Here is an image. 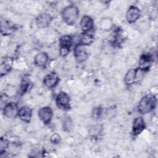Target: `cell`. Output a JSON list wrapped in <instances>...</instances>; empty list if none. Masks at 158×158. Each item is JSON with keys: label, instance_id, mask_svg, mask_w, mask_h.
<instances>
[{"label": "cell", "instance_id": "1", "mask_svg": "<svg viewBox=\"0 0 158 158\" xmlns=\"http://www.w3.org/2000/svg\"><path fill=\"white\" fill-rule=\"evenodd\" d=\"M79 15L78 9L74 5L65 7L62 12V17L64 21L68 25L73 24Z\"/></svg>", "mask_w": 158, "mask_h": 158}, {"label": "cell", "instance_id": "2", "mask_svg": "<svg viewBox=\"0 0 158 158\" xmlns=\"http://www.w3.org/2000/svg\"><path fill=\"white\" fill-rule=\"evenodd\" d=\"M156 104V99L153 96L143 97L138 104V110L141 114H147L152 111Z\"/></svg>", "mask_w": 158, "mask_h": 158}, {"label": "cell", "instance_id": "3", "mask_svg": "<svg viewBox=\"0 0 158 158\" xmlns=\"http://www.w3.org/2000/svg\"><path fill=\"white\" fill-rule=\"evenodd\" d=\"M72 38L69 35H64L59 40V54L63 57L67 56L69 52L72 44Z\"/></svg>", "mask_w": 158, "mask_h": 158}, {"label": "cell", "instance_id": "4", "mask_svg": "<svg viewBox=\"0 0 158 158\" xmlns=\"http://www.w3.org/2000/svg\"><path fill=\"white\" fill-rule=\"evenodd\" d=\"M38 115L40 120L44 123L47 124L50 122L53 116V111L51 107L49 106L43 107L39 109Z\"/></svg>", "mask_w": 158, "mask_h": 158}, {"label": "cell", "instance_id": "5", "mask_svg": "<svg viewBox=\"0 0 158 158\" xmlns=\"http://www.w3.org/2000/svg\"><path fill=\"white\" fill-rule=\"evenodd\" d=\"M19 110L17 105L15 102H10L5 105L3 113L8 118H14L18 115Z\"/></svg>", "mask_w": 158, "mask_h": 158}, {"label": "cell", "instance_id": "6", "mask_svg": "<svg viewBox=\"0 0 158 158\" xmlns=\"http://www.w3.org/2000/svg\"><path fill=\"white\" fill-rule=\"evenodd\" d=\"M52 20L51 15L46 13H42L36 19V24L38 28H43L48 27Z\"/></svg>", "mask_w": 158, "mask_h": 158}, {"label": "cell", "instance_id": "7", "mask_svg": "<svg viewBox=\"0 0 158 158\" xmlns=\"http://www.w3.org/2000/svg\"><path fill=\"white\" fill-rule=\"evenodd\" d=\"M141 12L139 8L132 6L128 8L126 13V19L128 22L133 23L139 18Z\"/></svg>", "mask_w": 158, "mask_h": 158}, {"label": "cell", "instance_id": "8", "mask_svg": "<svg viewBox=\"0 0 158 158\" xmlns=\"http://www.w3.org/2000/svg\"><path fill=\"white\" fill-rule=\"evenodd\" d=\"M73 53L76 60L79 62L85 61L88 57V53L86 51L85 46L80 44L75 46Z\"/></svg>", "mask_w": 158, "mask_h": 158}, {"label": "cell", "instance_id": "9", "mask_svg": "<svg viewBox=\"0 0 158 158\" xmlns=\"http://www.w3.org/2000/svg\"><path fill=\"white\" fill-rule=\"evenodd\" d=\"M59 81L58 75L55 72H51L44 77L43 83L48 88H52L57 85Z\"/></svg>", "mask_w": 158, "mask_h": 158}, {"label": "cell", "instance_id": "10", "mask_svg": "<svg viewBox=\"0 0 158 158\" xmlns=\"http://www.w3.org/2000/svg\"><path fill=\"white\" fill-rule=\"evenodd\" d=\"M145 128V123L144 119L141 117H138L135 118L133 123L132 131L135 135H139Z\"/></svg>", "mask_w": 158, "mask_h": 158}, {"label": "cell", "instance_id": "11", "mask_svg": "<svg viewBox=\"0 0 158 158\" xmlns=\"http://www.w3.org/2000/svg\"><path fill=\"white\" fill-rule=\"evenodd\" d=\"M57 105L60 108H67L70 102L69 95L64 91H61L56 96V99Z\"/></svg>", "mask_w": 158, "mask_h": 158}, {"label": "cell", "instance_id": "12", "mask_svg": "<svg viewBox=\"0 0 158 158\" xmlns=\"http://www.w3.org/2000/svg\"><path fill=\"white\" fill-rule=\"evenodd\" d=\"M94 22L89 16H83L80 21V27L84 33H88L93 29Z\"/></svg>", "mask_w": 158, "mask_h": 158}, {"label": "cell", "instance_id": "13", "mask_svg": "<svg viewBox=\"0 0 158 158\" xmlns=\"http://www.w3.org/2000/svg\"><path fill=\"white\" fill-rule=\"evenodd\" d=\"M18 115L23 122H29L32 116V110L28 107H22L19 109Z\"/></svg>", "mask_w": 158, "mask_h": 158}, {"label": "cell", "instance_id": "14", "mask_svg": "<svg viewBox=\"0 0 158 158\" xmlns=\"http://www.w3.org/2000/svg\"><path fill=\"white\" fill-rule=\"evenodd\" d=\"M12 66H13V60L10 57L6 58L2 62L0 66V72L1 75H6V73H7L11 70Z\"/></svg>", "mask_w": 158, "mask_h": 158}, {"label": "cell", "instance_id": "15", "mask_svg": "<svg viewBox=\"0 0 158 158\" xmlns=\"http://www.w3.org/2000/svg\"><path fill=\"white\" fill-rule=\"evenodd\" d=\"M48 60V56L46 52H41L38 53L34 59V62L36 65L38 67H43L45 65Z\"/></svg>", "mask_w": 158, "mask_h": 158}, {"label": "cell", "instance_id": "16", "mask_svg": "<svg viewBox=\"0 0 158 158\" xmlns=\"http://www.w3.org/2000/svg\"><path fill=\"white\" fill-rule=\"evenodd\" d=\"M125 83L128 85H132L136 81V69H130L125 76Z\"/></svg>", "mask_w": 158, "mask_h": 158}, {"label": "cell", "instance_id": "17", "mask_svg": "<svg viewBox=\"0 0 158 158\" xmlns=\"http://www.w3.org/2000/svg\"><path fill=\"white\" fill-rule=\"evenodd\" d=\"M113 27L112 20L110 17H104L99 22V28L104 31H109Z\"/></svg>", "mask_w": 158, "mask_h": 158}, {"label": "cell", "instance_id": "18", "mask_svg": "<svg viewBox=\"0 0 158 158\" xmlns=\"http://www.w3.org/2000/svg\"><path fill=\"white\" fill-rule=\"evenodd\" d=\"M94 40V37L93 35L89 34L88 33H84L83 36H81L80 39V44H82L83 46H86V45H89Z\"/></svg>", "mask_w": 158, "mask_h": 158}, {"label": "cell", "instance_id": "19", "mask_svg": "<svg viewBox=\"0 0 158 158\" xmlns=\"http://www.w3.org/2000/svg\"><path fill=\"white\" fill-rule=\"evenodd\" d=\"M72 126H73V123H72V121L70 117H69V116L65 117L62 120L63 129L65 131H69L72 130Z\"/></svg>", "mask_w": 158, "mask_h": 158}, {"label": "cell", "instance_id": "20", "mask_svg": "<svg viewBox=\"0 0 158 158\" xmlns=\"http://www.w3.org/2000/svg\"><path fill=\"white\" fill-rule=\"evenodd\" d=\"M127 37V33L125 30L121 29L117 31L115 35V40L118 43L122 42Z\"/></svg>", "mask_w": 158, "mask_h": 158}, {"label": "cell", "instance_id": "21", "mask_svg": "<svg viewBox=\"0 0 158 158\" xmlns=\"http://www.w3.org/2000/svg\"><path fill=\"white\" fill-rule=\"evenodd\" d=\"M4 91H5V94L9 97H13L17 93L16 88L12 85L7 86L6 88V89Z\"/></svg>", "mask_w": 158, "mask_h": 158}, {"label": "cell", "instance_id": "22", "mask_svg": "<svg viewBox=\"0 0 158 158\" xmlns=\"http://www.w3.org/2000/svg\"><path fill=\"white\" fill-rule=\"evenodd\" d=\"M8 145H9L8 141L5 138H2L1 139V141H0V152H1V153H2V152H4L6 151V149L8 147Z\"/></svg>", "mask_w": 158, "mask_h": 158}, {"label": "cell", "instance_id": "23", "mask_svg": "<svg viewBox=\"0 0 158 158\" xmlns=\"http://www.w3.org/2000/svg\"><path fill=\"white\" fill-rule=\"evenodd\" d=\"M31 85V82L29 80H27L25 78L23 81L22 82V85H21V89L23 92L26 91L30 87V85Z\"/></svg>", "mask_w": 158, "mask_h": 158}, {"label": "cell", "instance_id": "24", "mask_svg": "<svg viewBox=\"0 0 158 158\" xmlns=\"http://www.w3.org/2000/svg\"><path fill=\"white\" fill-rule=\"evenodd\" d=\"M51 141L53 143L57 144L60 141V136L57 134H54L51 138Z\"/></svg>", "mask_w": 158, "mask_h": 158}]
</instances>
